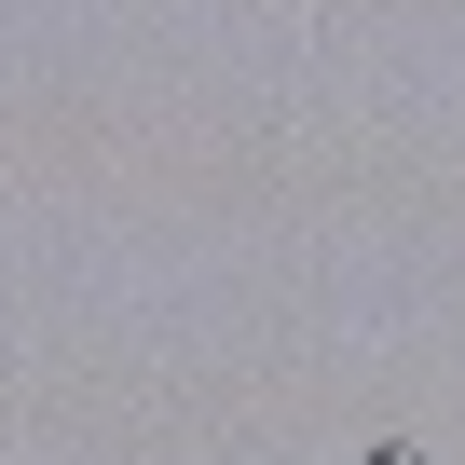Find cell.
Listing matches in <instances>:
<instances>
[{"label":"cell","instance_id":"6da1fadb","mask_svg":"<svg viewBox=\"0 0 465 465\" xmlns=\"http://www.w3.org/2000/svg\"><path fill=\"white\" fill-rule=\"evenodd\" d=\"M397 465H411V451H397Z\"/></svg>","mask_w":465,"mask_h":465}]
</instances>
